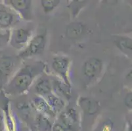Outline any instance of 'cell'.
Wrapping results in <instances>:
<instances>
[{"label": "cell", "mask_w": 132, "mask_h": 131, "mask_svg": "<svg viewBox=\"0 0 132 131\" xmlns=\"http://www.w3.org/2000/svg\"><path fill=\"white\" fill-rule=\"evenodd\" d=\"M45 69V64L42 62H32L26 64L16 72L15 76L8 85L9 92L21 94L24 92Z\"/></svg>", "instance_id": "cell-1"}, {"label": "cell", "mask_w": 132, "mask_h": 131, "mask_svg": "<svg viewBox=\"0 0 132 131\" xmlns=\"http://www.w3.org/2000/svg\"><path fill=\"white\" fill-rule=\"evenodd\" d=\"M34 28L31 25H24L15 28L11 32V45L18 50H22L33 37Z\"/></svg>", "instance_id": "cell-2"}, {"label": "cell", "mask_w": 132, "mask_h": 131, "mask_svg": "<svg viewBox=\"0 0 132 131\" xmlns=\"http://www.w3.org/2000/svg\"><path fill=\"white\" fill-rule=\"evenodd\" d=\"M47 43L45 33H39L33 36L26 47L19 53L21 58H28L44 52Z\"/></svg>", "instance_id": "cell-3"}, {"label": "cell", "mask_w": 132, "mask_h": 131, "mask_svg": "<svg viewBox=\"0 0 132 131\" xmlns=\"http://www.w3.org/2000/svg\"><path fill=\"white\" fill-rule=\"evenodd\" d=\"M22 18L12 8L7 7H0V29L9 30L11 28L19 26L22 21Z\"/></svg>", "instance_id": "cell-4"}, {"label": "cell", "mask_w": 132, "mask_h": 131, "mask_svg": "<svg viewBox=\"0 0 132 131\" xmlns=\"http://www.w3.org/2000/svg\"><path fill=\"white\" fill-rule=\"evenodd\" d=\"M5 4L20 15L22 20H30L32 19V2L30 0H9L5 1Z\"/></svg>", "instance_id": "cell-5"}, {"label": "cell", "mask_w": 132, "mask_h": 131, "mask_svg": "<svg viewBox=\"0 0 132 131\" xmlns=\"http://www.w3.org/2000/svg\"><path fill=\"white\" fill-rule=\"evenodd\" d=\"M70 66V60L64 56H58L53 59L51 67L54 72L59 77L61 80L67 85L70 86L68 80V69Z\"/></svg>", "instance_id": "cell-6"}, {"label": "cell", "mask_w": 132, "mask_h": 131, "mask_svg": "<svg viewBox=\"0 0 132 131\" xmlns=\"http://www.w3.org/2000/svg\"><path fill=\"white\" fill-rule=\"evenodd\" d=\"M102 69V61L97 58H91L83 65V75L87 80H93L100 75Z\"/></svg>", "instance_id": "cell-7"}, {"label": "cell", "mask_w": 132, "mask_h": 131, "mask_svg": "<svg viewBox=\"0 0 132 131\" xmlns=\"http://www.w3.org/2000/svg\"><path fill=\"white\" fill-rule=\"evenodd\" d=\"M35 91L38 94L45 97L52 93V82L47 77L39 78L35 85Z\"/></svg>", "instance_id": "cell-8"}, {"label": "cell", "mask_w": 132, "mask_h": 131, "mask_svg": "<svg viewBox=\"0 0 132 131\" xmlns=\"http://www.w3.org/2000/svg\"><path fill=\"white\" fill-rule=\"evenodd\" d=\"M16 60L12 57H3L0 59V75L8 77L16 68Z\"/></svg>", "instance_id": "cell-9"}, {"label": "cell", "mask_w": 132, "mask_h": 131, "mask_svg": "<svg viewBox=\"0 0 132 131\" xmlns=\"http://www.w3.org/2000/svg\"><path fill=\"white\" fill-rule=\"evenodd\" d=\"M52 89L60 98L62 97L67 98H70V86L67 85L63 81H59L57 79H54L52 82Z\"/></svg>", "instance_id": "cell-10"}, {"label": "cell", "mask_w": 132, "mask_h": 131, "mask_svg": "<svg viewBox=\"0 0 132 131\" xmlns=\"http://www.w3.org/2000/svg\"><path fill=\"white\" fill-rule=\"evenodd\" d=\"M44 98H45V101L47 102L49 106L51 107V108L55 113L60 111L62 108H64V101L58 96L51 93L44 97Z\"/></svg>", "instance_id": "cell-11"}, {"label": "cell", "mask_w": 132, "mask_h": 131, "mask_svg": "<svg viewBox=\"0 0 132 131\" xmlns=\"http://www.w3.org/2000/svg\"><path fill=\"white\" fill-rule=\"evenodd\" d=\"M34 104L35 106L36 110L39 113H42L44 114L50 115L51 116L55 115V113L53 112L45 100L43 98H41V97H37L34 99Z\"/></svg>", "instance_id": "cell-12"}, {"label": "cell", "mask_w": 132, "mask_h": 131, "mask_svg": "<svg viewBox=\"0 0 132 131\" xmlns=\"http://www.w3.org/2000/svg\"><path fill=\"white\" fill-rule=\"evenodd\" d=\"M61 119L67 127H70L77 121L76 112L73 109H69L67 111L62 113Z\"/></svg>", "instance_id": "cell-13"}, {"label": "cell", "mask_w": 132, "mask_h": 131, "mask_svg": "<svg viewBox=\"0 0 132 131\" xmlns=\"http://www.w3.org/2000/svg\"><path fill=\"white\" fill-rule=\"evenodd\" d=\"M83 30V26L80 23H72L67 28V36L70 38H77L81 33Z\"/></svg>", "instance_id": "cell-14"}, {"label": "cell", "mask_w": 132, "mask_h": 131, "mask_svg": "<svg viewBox=\"0 0 132 131\" xmlns=\"http://www.w3.org/2000/svg\"><path fill=\"white\" fill-rule=\"evenodd\" d=\"M60 2V1L57 0H42L41 2V4L44 12L47 14L53 11L59 5Z\"/></svg>", "instance_id": "cell-15"}, {"label": "cell", "mask_w": 132, "mask_h": 131, "mask_svg": "<svg viewBox=\"0 0 132 131\" xmlns=\"http://www.w3.org/2000/svg\"><path fill=\"white\" fill-rule=\"evenodd\" d=\"M81 104H82L83 109L87 113H95L97 110V104L95 102L90 100L89 99H83V102H81Z\"/></svg>", "instance_id": "cell-16"}, {"label": "cell", "mask_w": 132, "mask_h": 131, "mask_svg": "<svg viewBox=\"0 0 132 131\" xmlns=\"http://www.w3.org/2000/svg\"><path fill=\"white\" fill-rule=\"evenodd\" d=\"M117 44V45H120V47L128 50H131V39L130 38H128V39L123 38V39H120L118 41Z\"/></svg>", "instance_id": "cell-17"}, {"label": "cell", "mask_w": 132, "mask_h": 131, "mask_svg": "<svg viewBox=\"0 0 132 131\" xmlns=\"http://www.w3.org/2000/svg\"><path fill=\"white\" fill-rule=\"evenodd\" d=\"M11 31L6 30L4 33H0V47L5 45L10 41Z\"/></svg>", "instance_id": "cell-18"}, {"label": "cell", "mask_w": 132, "mask_h": 131, "mask_svg": "<svg viewBox=\"0 0 132 131\" xmlns=\"http://www.w3.org/2000/svg\"><path fill=\"white\" fill-rule=\"evenodd\" d=\"M125 104L128 108H131V92L127 94L125 98Z\"/></svg>", "instance_id": "cell-19"}, {"label": "cell", "mask_w": 132, "mask_h": 131, "mask_svg": "<svg viewBox=\"0 0 132 131\" xmlns=\"http://www.w3.org/2000/svg\"><path fill=\"white\" fill-rule=\"evenodd\" d=\"M53 130L54 131H68L67 128L63 127L60 124L55 125L54 126Z\"/></svg>", "instance_id": "cell-20"}, {"label": "cell", "mask_w": 132, "mask_h": 131, "mask_svg": "<svg viewBox=\"0 0 132 131\" xmlns=\"http://www.w3.org/2000/svg\"><path fill=\"white\" fill-rule=\"evenodd\" d=\"M2 126V121H1V119H0V127ZM0 130H1V128H0Z\"/></svg>", "instance_id": "cell-21"}]
</instances>
